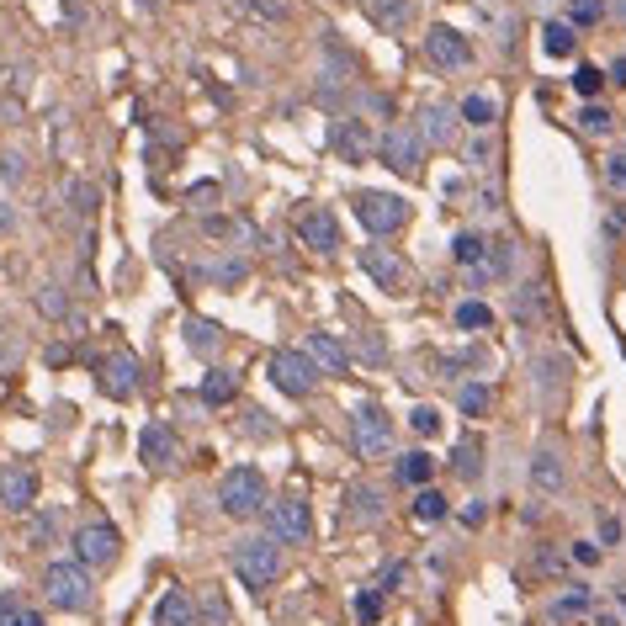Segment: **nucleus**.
<instances>
[{
	"label": "nucleus",
	"instance_id": "obj_1",
	"mask_svg": "<svg viewBox=\"0 0 626 626\" xmlns=\"http://www.w3.org/2000/svg\"><path fill=\"white\" fill-rule=\"evenodd\" d=\"M266 499H271V489H266V473L260 468H228L223 473V483H218V505H223V515H234V521H250V515H260L266 510Z\"/></svg>",
	"mask_w": 626,
	"mask_h": 626
},
{
	"label": "nucleus",
	"instance_id": "obj_2",
	"mask_svg": "<svg viewBox=\"0 0 626 626\" xmlns=\"http://www.w3.org/2000/svg\"><path fill=\"white\" fill-rule=\"evenodd\" d=\"M234 574H239V584H250L255 595H266V590L276 584V574H282L276 542H271V537H244V542L234 547Z\"/></svg>",
	"mask_w": 626,
	"mask_h": 626
},
{
	"label": "nucleus",
	"instance_id": "obj_3",
	"mask_svg": "<svg viewBox=\"0 0 626 626\" xmlns=\"http://www.w3.org/2000/svg\"><path fill=\"white\" fill-rule=\"evenodd\" d=\"M43 595L53 611H85L96 584H90V568L85 563H48L43 568Z\"/></svg>",
	"mask_w": 626,
	"mask_h": 626
},
{
	"label": "nucleus",
	"instance_id": "obj_4",
	"mask_svg": "<svg viewBox=\"0 0 626 626\" xmlns=\"http://www.w3.org/2000/svg\"><path fill=\"white\" fill-rule=\"evenodd\" d=\"M351 441H356V457L383 462L393 452V414L383 404H356L351 409Z\"/></svg>",
	"mask_w": 626,
	"mask_h": 626
},
{
	"label": "nucleus",
	"instance_id": "obj_5",
	"mask_svg": "<svg viewBox=\"0 0 626 626\" xmlns=\"http://www.w3.org/2000/svg\"><path fill=\"white\" fill-rule=\"evenodd\" d=\"M356 260H361V271H367L388 298H404V292L414 287V271H409V260H404L393 244H361Z\"/></svg>",
	"mask_w": 626,
	"mask_h": 626
},
{
	"label": "nucleus",
	"instance_id": "obj_6",
	"mask_svg": "<svg viewBox=\"0 0 626 626\" xmlns=\"http://www.w3.org/2000/svg\"><path fill=\"white\" fill-rule=\"evenodd\" d=\"M266 377H271L287 398H308V393H313V383H319V367H313V356H308V351H271Z\"/></svg>",
	"mask_w": 626,
	"mask_h": 626
},
{
	"label": "nucleus",
	"instance_id": "obj_7",
	"mask_svg": "<svg viewBox=\"0 0 626 626\" xmlns=\"http://www.w3.org/2000/svg\"><path fill=\"white\" fill-rule=\"evenodd\" d=\"M377 154H383V165L393 175H409L414 181L425 170V138H420V128H388L377 138Z\"/></svg>",
	"mask_w": 626,
	"mask_h": 626
},
{
	"label": "nucleus",
	"instance_id": "obj_8",
	"mask_svg": "<svg viewBox=\"0 0 626 626\" xmlns=\"http://www.w3.org/2000/svg\"><path fill=\"white\" fill-rule=\"evenodd\" d=\"M356 218L367 234H398L409 223V202L393 191H356Z\"/></svg>",
	"mask_w": 626,
	"mask_h": 626
},
{
	"label": "nucleus",
	"instance_id": "obj_9",
	"mask_svg": "<svg viewBox=\"0 0 626 626\" xmlns=\"http://www.w3.org/2000/svg\"><path fill=\"white\" fill-rule=\"evenodd\" d=\"M138 383H143V367H138V356L133 351H112L106 361H96V388L106 393V398H117V404H128L133 393H138Z\"/></svg>",
	"mask_w": 626,
	"mask_h": 626
},
{
	"label": "nucleus",
	"instance_id": "obj_10",
	"mask_svg": "<svg viewBox=\"0 0 626 626\" xmlns=\"http://www.w3.org/2000/svg\"><path fill=\"white\" fill-rule=\"evenodd\" d=\"M117 553H122V537H117L112 521H90V526L74 531V563L106 568V563H117Z\"/></svg>",
	"mask_w": 626,
	"mask_h": 626
},
{
	"label": "nucleus",
	"instance_id": "obj_11",
	"mask_svg": "<svg viewBox=\"0 0 626 626\" xmlns=\"http://www.w3.org/2000/svg\"><path fill=\"white\" fill-rule=\"evenodd\" d=\"M425 58L441 69V74H462L473 64V43L457 32V27H430L425 32Z\"/></svg>",
	"mask_w": 626,
	"mask_h": 626
},
{
	"label": "nucleus",
	"instance_id": "obj_12",
	"mask_svg": "<svg viewBox=\"0 0 626 626\" xmlns=\"http://www.w3.org/2000/svg\"><path fill=\"white\" fill-rule=\"evenodd\" d=\"M271 537L276 542H313V510H308V499H276L271 505Z\"/></svg>",
	"mask_w": 626,
	"mask_h": 626
},
{
	"label": "nucleus",
	"instance_id": "obj_13",
	"mask_svg": "<svg viewBox=\"0 0 626 626\" xmlns=\"http://www.w3.org/2000/svg\"><path fill=\"white\" fill-rule=\"evenodd\" d=\"M0 505H5L11 515H27V510L37 505V468H27V462L0 468Z\"/></svg>",
	"mask_w": 626,
	"mask_h": 626
},
{
	"label": "nucleus",
	"instance_id": "obj_14",
	"mask_svg": "<svg viewBox=\"0 0 626 626\" xmlns=\"http://www.w3.org/2000/svg\"><path fill=\"white\" fill-rule=\"evenodd\" d=\"M526 473H531V489H537V494H563V489H568V457H563L558 446H537Z\"/></svg>",
	"mask_w": 626,
	"mask_h": 626
},
{
	"label": "nucleus",
	"instance_id": "obj_15",
	"mask_svg": "<svg viewBox=\"0 0 626 626\" xmlns=\"http://www.w3.org/2000/svg\"><path fill=\"white\" fill-rule=\"evenodd\" d=\"M298 234H303V244H308L313 255H335V250H340V223H335L329 207H308V213L298 218Z\"/></svg>",
	"mask_w": 626,
	"mask_h": 626
},
{
	"label": "nucleus",
	"instance_id": "obj_16",
	"mask_svg": "<svg viewBox=\"0 0 626 626\" xmlns=\"http://www.w3.org/2000/svg\"><path fill=\"white\" fill-rule=\"evenodd\" d=\"M303 351H308V356H313V367H319V372H329V377H345V372H351V345H345L340 335H329V329H313Z\"/></svg>",
	"mask_w": 626,
	"mask_h": 626
},
{
	"label": "nucleus",
	"instance_id": "obj_17",
	"mask_svg": "<svg viewBox=\"0 0 626 626\" xmlns=\"http://www.w3.org/2000/svg\"><path fill=\"white\" fill-rule=\"evenodd\" d=\"M457 128H462V117H457L452 101H430V106L420 112V138H425V143H441V149H446V143L457 138Z\"/></svg>",
	"mask_w": 626,
	"mask_h": 626
},
{
	"label": "nucleus",
	"instance_id": "obj_18",
	"mask_svg": "<svg viewBox=\"0 0 626 626\" xmlns=\"http://www.w3.org/2000/svg\"><path fill=\"white\" fill-rule=\"evenodd\" d=\"M335 149H340V159L361 165V159L377 149V138H372V128H367L361 117H340V122H335Z\"/></svg>",
	"mask_w": 626,
	"mask_h": 626
},
{
	"label": "nucleus",
	"instance_id": "obj_19",
	"mask_svg": "<svg viewBox=\"0 0 626 626\" xmlns=\"http://www.w3.org/2000/svg\"><path fill=\"white\" fill-rule=\"evenodd\" d=\"M138 457H143L149 468H170V462H175V430H170L165 420H149L143 436H138Z\"/></svg>",
	"mask_w": 626,
	"mask_h": 626
},
{
	"label": "nucleus",
	"instance_id": "obj_20",
	"mask_svg": "<svg viewBox=\"0 0 626 626\" xmlns=\"http://www.w3.org/2000/svg\"><path fill=\"white\" fill-rule=\"evenodd\" d=\"M345 515H351L356 526H377V521L388 515V499H383L372 483H356V489L345 494Z\"/></svg>",
	"mask_w": 626,
	"mask_h": 626
},
{
	"label": "nucleus",
	"instance_id": "obj_21",
	"mask_svg": "<svg viewBox=\"0 0 626 626\" xmlns=\"http://www.w3.org/2000/svg\"><path fill=\"white\" fill-rule=\"evenodd\" d=\"M154 626H197V595L186 590H165L154 606Z\"/></svg>",
	"mask_w": 626,
	"mask_h": 626
},
{
	"label": "nucleus",
	"instance_id": "obj_22",
	"mask_svg": "<svg viewBox=\"0 0 626 626\" xmlns=\"http://www.w3.org/2000/svg\"><path fill=\"white\" fill-rule=\"evenodd\" d=\"M457 117L468 122V128H478V133H489L494 122H499V96L494 90H473L462 106H457Z\"/></svg>",
	"mask_w": 626,
	"mask_h": 626
},
{
	"label": "nucleus",
	"instance_id": "obj_23",
	"mask_svg": "<svg viewBox=\"0 0 626 626\" xmlns=\"http://www.w3.org/2000/svg\"><path fill=\"white\" fill-rule=\"evenodd\" d=\"M239 398V372L234 367H213L207 377H202V404L207 409H223V404H234Z\"/></svg>",
	"mask_w": 626,
	"mask_h": 626
},
{
	"label": "nucleus",
	"instance_id": "obj_24",
	"mask_svg": "<svg viewBox=\"0 0 626 626\" xmlns=\"http://www.w3.org/2000/svg\"><path fill=\"white\" fill-rule=\"evenodd\" d=\"M579 616H590V584H568V590L547 606V622H553V626L579 622Z\"/></svg>",
	"mask_w": 626,
	"mask_h": 626
},
{
	"label": "nucleus",
	"instance_id": "obj_25",
	"mask_svg": "<svg viewBox=\"0 0 626 626\" xmlns=\"http://www.w3.org/2000/svg\"><path fill=\"white\" fill-rule=\"evenodd\" d=\"M181 335H186V351H191V356H202V361H207V356H218V345H223V329H218L213 319H186V329H181Z\"/></svg>",
	"mask_w": 626,
	"mask_h": 626
},
{
	"label": "nucleus",
	"instance_id": "obj_26",
	"mask_svg": "<svg viewBox=\"0 0 626 626\" xmlns=\"http://www.w3.org/2000/svg\"><path fill=\"white\" fill-rule=\"evenodd\" d=\"M510 313H515L526 329H537V324H542V313H547V292H542V287H531V282H526V287H515Z\"/></svg>",
	"mask_w": 626,
	"mask_h": 626
},
{
	"label": "nucleus",
	"instance_id": "obj_27",
	"mask_svg": "<svg viewBox=\"0 0 626 626\" xmlns=\"http://www.w3.org/2000/svg\"><path fill=\"white\" fill-rule=\"evenodd\" d=\"M367 11L383 32H404L414 21V0H367Z\"/></svg>",
	"mask_w": 626,
	"mask_h": 626
},
{
	"label": "nucleus",
	"instance_id": "obj_28",
	"mask_svg": "<svg viewBox=\"0 0 626 626\" xmlns=\"http://www.w3.org/2000/svg\"><path fill=\"white\" fill-rule=\"evenodd\" d=\"M430 473H436V457H425V452H409V457H398V468H393L398 489H425Z\"/></svg>",
	"mask_w": 626,
	"mask_h": 626
},
{
	"label": "nucleus",
	"instance_id": "obj_29",
	"mask_svg": "<svg viewBox=\"0 0 626 626\" xmlns=\"http://www.w3.org/2000/svg\"><path fill=\"white\" fill-rule=\"evenodd\" d=\"M37 313H43V319H53V324L64 319V324H74V329H80V319H74V308H69V292H64V287H53V282H48V287H37Z\"/></svg>",
	"mask_w": 626,
	"mask_h": 626
},
{
	"label": "nucleus",
	"instance_id": "obj_30",
	"mask_svg": "<svg viewBox=\"0 0 626 626\" xmlns=\"http://www.w3.org/2000/svg\"><path fill=\"white\" fill-rule=\"evenodd\" d=\"M452 473H457L462 483H473V478L483 473V441H478V436H462V441H457V457H452Z\"/></svg>",
	"mask_w": 626,
	"mask_h": 626
},
{
	"label": "nucleus",
	"instance_id": "obj_31",
	"mask_svg": "<svg viewBox=\"0 0 626 626\" xmlns=\"http://www.w3.org/2000/svg\"><path fill=\"white\" fill-rule=\"evenodd\" d=\"M579 133H590V138H611V133H616V112L600 106V101H584V106H579Z\"/></svg>",
	"mask_w": 626,
	"mask_h": 626
},
{
	"label": "nucleus",
	"instance_id": "obj_32",
	"mask_svg": "<svg viewBox=\"0 0 626 626\" xmlns=\"http://www.w3.org/2000/svg\"><path fill=\"white\" fill-rule=\"evenodd\" d=\"M244 271H250V266H244L239 255H218V260H207V266H202V276H207L213 287H239V282H244Z\"/></svg>",
	"mask_w": 626,
	"mask_h": 626
},
{
	"label": "nucleus",
	"instance_id": "obj_33",
	"mask_svg": "<svg viewBox=\"0 0 626 626\" xmlns=\"http://www.w3.org/2000/svg\"><path fill=\"white\" fill-rule=\"evenodd\" d=\"M452 319H457V329H462V335H483V329L494 324V308H489L483 298H473V303H457V313H452Z\"/></svg>",
	"mask_w": 626,
	"mask_h": 626
},
{
	"label": "nucleus",
	"instance_id": "obj_34",
	"mask_svg": "<svg viewBox=\"0 0 626 626\" xmlns=\"http://www.w3.org/2000/svg\"><path fill=\"white\" fill-rule=\"evenodd\" d=\"M542 48H547L553 58H568V53L579 48V32H574L568 21H547V27H542Z\"/></svg>",
	"mask_w": 626,
	"mask_h": 626
},
{
	"label": "nucleus",
	"instance_id": "obj_35",
	"mask_svg": "<svg viewBox=\"0 0 626 626\" xmlns=\"http://www.w3.org/2000/svg\"><path fill=\"white\" fill-rule=\"evenodd\" d=\"M489 404H494V388H489V383H462L457 409H462L468 420H483V414H489Z\"/></svg>",
	"mask_w": 626,
	"mask_h": 626
},
{
	"label": "nucleus",
	"instance_id": "obj_36",
	"mask_svg": "<svg viewBox=\"0 0 626 626\" xmlns=\"http://www.w3.org/2000/svg\"><path fill=\"white\" fill-rule=\"evenodd\" d=\"M58 526H64V510H37L27 521V547H48L58 537Z\"/></svg>",
	"mask_w": 626,
	"mask_h": 626
},
{
	"label": "nucleus",
	"instance_id": "obj_37",
	"mask_svg": "<svg viewBox=\"0 0 626 626\" xmlns=\"http://www.w3.org/2000/svg\"><path fill=\"white\" fill-rule=\"evenodd\" d=\"M446 515H452V505H446L441 489H420V494H414V521L436 526V521H446Z\"/></svg>",
	"mask_w": 626,
	"mask_h": 626
},
{
	"label": "nucleus",
	"instance_id": "obj_38",
	"mask_svg": "<svg viewBox=\"0 0 626 626\" xmlns=\"http://www.w3.org/2000/svg\"><path fill=\"white\" fill-rule=\"evenodd\" d=\"M197 622H202V626H234V611H228V600H223L218 590H202V600H197Z\"/></svg>",
	"mask_w": 626,
	"mask_h": 626
},
{
	"label": "nucleus",
	"instance_id": "obj_39",
	"mask_svg": "<svg viewBox=\"0 0 626 626\" xmlns=\"http://www.w3.org/2000/svg\"><path fill=\"white\" fill-rule=\"evenodd\" d=\"M574 90H579L584 101H595V96L606 90V69H600V64H579V69H574Z\"/></svg>",
	"mask_w": 626,
	"mask_h": 626
},
{
	"label": "nucleus",
	"instance_id": "obj_40",
	"mask_svg": "<svg viewBox=\"0 0 626 626\" xmlns=\"http://www.w3.org/2000/svg\"><path fill=\"white\" fill-rule=\"evenodd\" d=\"M563 367H568L563 356H542V361H537V388H542V393H558V388H563V377H568Z\"/></svg>",
	"mask_w": 626,
	"mask_h": 626
},
{
	"label": "nucleus",
	"instance_id": "obj_41",
	"mask_svg": "<svg viewBox=\"0 0 626 626\" xmlns=\"http://www.w3.org/2000/svg\"><path fill=\"white\" fill-rule=\"evenodd\" d=\"M600 16H606V0H568V27H574V32L595 27Z\"/></svg>",
	"mask_w": 626,
	"mask_h": 626
},
{
	"label": "nucleus",
	"instance_id": "obj_42",
	"mask_svg": "<svg viewBox=\"0 0 626 626\" xmlns=\"http://www.w3.org/2000/svg\"><path fill=\"white\" fill-rule=\"evenodd\" d=\"M239 16H250V21H282L287 16V0H239Z\"/></svg>",
	"mask_w": 626,
	"mask_h": 626
},
{
	"label": "nucleus",
	"instance_id": "obj_43",
	"mask_svg": "<svg viewBox=\"0 0 626 626\" xmlns=\"http://www.w3.org/2000/svg\"><path fill=\"white\" fill-rule=\"evenodd\" d=\"M595 531H600V553L622 547V537H626V526H622V515H616V510H600V515H595Z\"/></svg>",
	"mask_w": 626,
	"mask_h": 626
},
{
	"label": "nucleus",
	"instance_id": "obj_44",
	"mask_svg": "<svg viewBox=\"0 0 626 626\" xmlns=\"http://www.w3.org/2000/svg\"><path fill=\"white\" fill-rule=\"evenodd\" d=\"M0 626H43V616L27 611L16 595H0Z\"/></svg>",
	"mask_w": 626,
	"mask_h": 626
},
{
	"label": "nucleus",
	"instance_id": "obj_45",
	"mask_svg": "<svg viewBox=\"0 0 626 626\" xmlns=\"http://www.w3.org/2000/svg\"><path fill=\"white\" fill-rule=\"evenodd\" d=\"M436 367H441V377H462L468 367H483V351H446Z\"/></svg>",
	"mask_w": 626,
	"mask_h": 626
},
{
	"label": "nucleus",
	"instance_id": "obj_46",
	"mask_svg": "<svg viewBox=\"0 0 626 626\" xmlns=\"http://www.w3.org/2000/svg\"><path fill=\"white\" fill-rule=\"evenodd\" d=\"M494 154H499V149H494V138H489V133H478V138H473V143L462 149L468 170H483V165H494Z\"/></svg>",
	"mask_w": 626,
	"mask_h": 626
},
{
	"label": "nucleus",
	"instance_id": "obj_47",
	"mask_svg": "<svg viewBox=\"0 0 626 626\" xmlns=\"http://www.w3.org/2000/svg\"><path fill=\"white\" fill-rule=\"evenodd\" d=\"M361 361H372V367L388 361V345H383V335H377L372 324H361Z\"/></svg>",
	"mask_w": 626,
	"mask_h": 626
},
{
	"label": "nucleus",
	"instance_id": "obj_48",
	"mask_svg": "<svg viewBox=\"0 0 626 626\" xmlns=\"http://www.w3.org/2000/svg\"><path fill=\"white\" fill-rule=\"evenodd\" d=\"M377 616H383V590H361V595H356V622L372 626Z\"/></svg>",
	"mask_w": 626,
	"mask_h": 626
},
{
	"label": "nucleus",
	"instance_id": "obj_49",
	"mask_svg": "<svg viewBox=\"0 0 626 626\" xmlns=\"http://www.w3.org/2000/svg\"><path fill=\"white\" fill-rule=\"evenodd\" d=\"M409 430H414V436H425V441H430V436H436V430H441V414H436V409H430V404H420V409H414V414H409Z\"/></svg>",
	"mask_w": 626,
	"mask_h": 626
},
{
	"label": "nucleus",
	"instance_id": "obj_50",
	"mask_svg": "<svg viewBox=\"0 0 626 626\" xmlns=\"http://www.w3.org/2000/svg\"><path fill=\"white\" fill-rule=\"evenodd\" d=\"M21 175H27L21 154H16V149H5V154H0V181H5V186H21Z\"/></svg>",
	"mask_w": 626,
	"mask_h": 626
},
{
	"label": "nucleus",
	"instance_id": "obj_51",
	"mask_svg": "<svg viewBox=\"0 0 626 626\" xmlns=\"http://www.w3.org/2000/svg\"><path fill=\"white\" fill-rule=\"evenodd\" d=\"M69 197H74V213H85V218L96 213V186H90V181H74Z\"/></svg>",
	"mask_w": 626,
	"mask_h": 626
},
{
	"label": "nucleus",
	"instance_id": "obj_52",
	"mask_svg": "<svg viewBox=\"0 0 626 626\" xmlns=\"http://www.w3.org/2000/svg\"><path fill=\"white\" fill-rule=\"evenodd\" d=\"M563 568H568V558H563V553H553V547H542V553H537V574H563Z\"/></svg>",
	"mask_w": 626,
	"mask_h": 626
},
{
	"label": "nucleus",
	"instance_id": "obj_53",
	"mask_svg": "<svg viewBox=\"0 0 626 626\" xmlns=\"http://www.w3.org/2000/svg\"><path fill=\"white\" fill-rule=\"evenodd\" d=\"M404 579H409V568H404V563H388V568H383V579H377V590H383V595H393Z\"/></svg>",
	"mask_w": 626,
	"mask_h": 626
},
{
	"label": "nucleus",
	"instance_id": "obj_54",
	"mask_svg": "<svg viewBox=\"0 0 626 626\" xmlns=\"http://www.w3.org/2000/svg\"><path fill=\"white\" fill-rule=\"evenodd\" d=\"M606 181H611V191H626V154L606 159Z\"/></svg>",
	"mask_w": 626,
	"mask_h": 626
},
{
	"label": "nucleus",
	"instance_id": "obj_55",
	"mask_svg": "<svg viewBox=\"0 0 626 626\" xmlns=\"http://www.w3.org/2000/svg\"><path fill=\"white\" fill-rule=\"evenodd\" d=\"M0 90H27V69H0Z\"/></svg>",
	"mask_w": 626,
	"mask_h": 626
},
{
	"label": "nucleus",
	"instance_id": "obj_56",
	"mask_svg": "<svg viewBox=\"0 0 626 626\" xmlns=\"http://www.w3.org/2000/svg\"><path fill=\"white\" fill-rule=\"evenodd\" d=\"M574 563L595 568V563H600V547H595V542H579V547H574Z\"/></svg>",
	"mask_w": 626,
	"mask_h": 626
},
{
	"label": "nucleus",
	"instance_id": "obj_57",
	"mask_svg": "<svg viewBox=\"0 0 626 626\" xmlns=\"http://www.w3.org/2000/svg\"><path fill=\"white\" fill-rule=\"evenodd\" d=\"M462 521H468V526H483V521H489V505H483V499H473V505L462 510Z\"/></svg>",
	"mask_w": 626,
	"mask_h": 626
},
{
	"label": "nucleus",
	"instance_id": "obj_58",
	"mask_svg": "<svg viewBox=\"0 0 626 626\" xmlns=\"http://www.w3.org/2000/svg\"><path fill=\"white\" fill-rule=\"evenodd\" d=\"M595 626H622V611H595Z\"/></svg>",
	"mask_w": 626,
	"mask_h": 626
},
{
	"label": "nucleus",
	"instance_id": "obj_59",
	"mask_svg": "<svg viewBox=\"0 0 626 626\" xmlns=\"http://www.w3.org/2000/svg\"><path fill=\"white\" fill-rule=\"evenodd\" d=\"M611 74H616V85H626V53L616 58V64H611Z\"/></svg>",
	"mask_w": 626,
	"mask_h": 626
},
{
	"label": "nucleus",
	"instance_id": "obj_60",
	"mask_svg": "<svg viewBox=\"0 0 626 626\" xmlns=\"http://www.w3.org/2000/svg\"><path fill=\"white\" fill-rule=\"evenodd\" d=\"M616 600H622V611H626V584H622V590H616Z\"/></svg>",
	"mask_w": 626,
	"mask_h": 626
},
{
	"label": "nucleus",
	"instance_id": "obj_61",
	"mask_svg": "<svg viewBox=\"0 0 626 626\" xmlns=\"http://www.w3.org/2000/svg\"><path fill=\"white\" fill-rule=\"evenodd\" d=\"M616 11H622V16H626V0H616Z\"/></svg>",
	"mask_w": 626,
	"mask_h": 626
},
{
	"label": "nucleus",
	"instance_id": "obj_62",
	"mask_svg": "<svg viewBox=\"0 0 626 626\" xmlns=\"http://www.w3.org/2000/svg\"><path fill=\"white\" fill-rule=\"evenodd\" d=\"M138 5H159V0H138Z\"/></svg>",
	"mask_w": 626,
	"mask_h": 626
}]
</instances>
